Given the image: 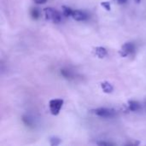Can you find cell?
Masks as SVG:
<instances>
[{"instance_id": "cell-1", "label": "cell", "mask_w": 146, "mask_h": 146, "mask_svg": "<svg viewBox=\"0 0 146 146\" xmlns=\"http://www.w3.org/2000/svg\"><path fill=\"white\" fill-rule=\"evenodd\" d=\"M44 17L47 21H51L52 23H60L62 21V15L61 14L56 10L55 9L51 8V7H47L45 9H44Z\"/></svg>"}, {"instance_id": "cell-2", "label": "cell", "mask_w": 146, "mask_h": 146, "mask_svg": "<svg viewBox=\"0 0 146 146\" xmlns=\"http://www.w3.org/2000/svg\"><path fill=\"white\" fill-rule=\"evenodd\" d=\"M63 105V100L62 99H52L49 103V108L50 110V113L53 115H57Z\"/></svg>"}, {"instance_id": "cell-3", "label": "cell", "mask_w": 146, "mask_h": 146, "mask_svg": "<svg viewBox=\"0 0 146 146\" xmlns=\"http://www.w3.org/2000/svg\"><path fill=\"white\" fill-rule=\"evenodd\" d=\"M93 113L103 118H112L115 115V111L112 109H107V108H98L93 110Z\"/></svg>"}, {"instance_id": "cell-4", "label": "cell", "mask_w": 146, "mask_h": 146, "mask_svg": "<svg viewBox=\"0 0 146 146\" xmlns=\"http://www.w3.org/2000/svg\"><path fill=\"white\" fill-rule=\"evenodd\" d=\"M135 50V46L133 43L131 42H127V43H125L121 50H119V54L122 57H125V56H127L129 55H131L132 53H133Z\"/></svg>"}, {"instance_id": "cell-5", "label": "cell", "mask_w": 146, "mask_h": 146, "mask_svg": "<svg viewBox=\"0 0 146 146\" xmlns=\"http://www.w3.org/2000/svg\"><path fill=\"white\" fill-rule=\"evenodd\" d=\"M71 17L74 20L77 21H86L88 18V15L84 11L75 9V10H73V13H72V16Z\"/></svg>"}, {"instance_id": "cell-6", "label": "cell", "mask_w": 146, "mask_h": 146, "mask_svg": "<svg viewBox=\"0 0 146 146\" xmlns=\"http://www.w3.org/2000/svg\"><path fill=\"white\" fill-rule=\"evenodd\" d=\"M94 54L98 57V58H104L107 56V50L104 47L98 46L94 49Z\"/></svg>"}, {"instance_id": "cell-7", "label": "cell", "mask_w": 146, "mask_h": 146, "mask_svg": "<svg viewBox=\"0 0 146 146\" xmlns=\"http://www.w3.org/2000/svg\"><path fill=\"white\" fill-rule=\"evenodd\" d=\"M101 87H102L103 91H104L105 93H111V92H113V90H114L113 86H112L110 82H108V81L103 82V83L101 84Z\"/></svg>"}, {"instance_id": "cell-8", "label": "cell", "mask_w": 146, "mask_h": 146, "mask_svg": "<svg viewBox=\"0 0 146 146\" xmlns=\"http://www.w3.org/2000/svg\"><path fill=\"white\" fill-rule=\"evenodd\" d=\"M128 108L131 111H138L140 109V105L138 102L131 100L128 102Z\"/></svg>"}, {"instance_id": "cell-9", "label": "cell", "mask_w": 146, "mask_h": 146, "mask_svg": "<svg viewBox=\"0 0 146 146\" xmlns=\"http://www.w3.org/2000/svg\"><path fill=\"white\" fill-rule=\"evenodd\" d=\"M62 15L66 17L68 16H72V13H73V9L68 6H62Z\"/></svg>"}, {"instance_id": "cell-10", "label": "cell", "mask_w": 146, "mask_h": 146, "mask_svg": "<svg viewBox=\"0 0 146 146\" xmlns=\"http://www.w3.org/2000/svg\"><path fill=\"white\" fill-rule=\"evenodd\" d=\"M50 145H60V143H61V140H60V139H58V138H56V137H53V138H50Z\"/></svg>"}, {"instance_id": "cell-11", "label": "cell", "mask_w": 146, "mask_h": 146, "mask_svg": "<svg viewBox=\"0 0 146 146\" xmlns=\"http://www.w3.org/2000/svg\"><path fill=\"white\" fill-rule=\"evenodd\" d=\"M31 15L34 19L38 18L39 17V11H38V9H35V8L34 9H31Z\"/></svg>"}, {"instance_id": "cell-12", "label": "cell", "mask_w": 146, "mask_h": 146, "mask_svg": "<svg viewBox=\"0 0 146 146\" xmlns=\"http://www.w3.org/2000/svg\"><path fill=\"white\" fill-rule=\"evenodd\" d=\"M101 5L106 9V10H110L111 9V6H110V2H108V1H104V2H102L101 3Z\"/></svg>"}, {"instance_id": "cell-13", "label": "cell", "mask_w": 146, "mask_h": 146, "mask_svg": "<svg viewBox=\"0 0 146 146\" xmlns=\"http://www.w3.org/2000/svg\"><path fill=\"white\" fill-rule=\"evenodd\" d=\"M98 145H111L113 144H111L110 142H98Z\"/></svg>"}, {"instance_id": "cell-14", "label": "cell", "mask_w": 146, "mask_h": 146, "mask_svg": "<svg viewBox=\"0 0 146 146\" xmlns=\"http://www.w3.org/2000/svg\"><path fill=\"white\" fill-rule=\"evenodd\" d=\"M33 1L38 4H43L46 2V0H33Z\"/></svg>"}, {"instance_id": "cell-15", "label": "cell", "mask_w": 146, "mask_h": 146, "mask_svg": "<svg viewBox=\"0 0 146 146\" xmlns=\"http://www.w3.org/2000/svg\"><path fill=\"white\" fill-rule=\"evenodd\" d=\"M119 4H123V3H125L127 0H115Z\"/></svg>"}, {"instance_id": "cell-16", "label": "cell", "mask_w": 146, "mask_h": 146, "mask_svg": "<svg viewBox=\"0 0 146 146\" xmlns=\"http://www.w3.org/2000/svg\"><path fill=\"white\" fill-rule=\"evenodd\" d=\"M135 1H136V2H137V1H138V2H139V0H135Z\"/></svg>"}]
</instances>
